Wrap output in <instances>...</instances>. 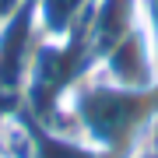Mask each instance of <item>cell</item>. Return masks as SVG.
<instances>
[{"label":"cell","mask_w":158,"mask_h":158,"mask_svg":"<svg viewBox=\"0 0 158 158\" xmlns=\"http://www.w3.org/2000/svg\"><path fill=\"white\" fill-rule=\"evenodd\" d=\"M25 4H28V0H0V32H4V25L11 21V18L21 11Z\"/></svg>","instance_id":"6da1fadb"}]
</instances>
